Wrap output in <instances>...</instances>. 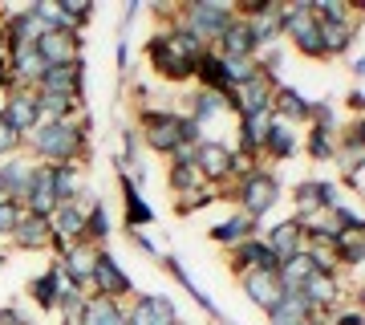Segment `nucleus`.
Here are the masks:
<instances>
[{
  "label": "nucleus",
  "mask_w": 365,
  "mask_h": 325,
  "mask_svg": "<svg viewBox=\"0 0 365 325\" xmlns=\"http://www.w3.org/2000/svg\"><path fill=\"white\" fill-rule=\"evenodd\" d=\"M134 293H138V285H134V276L122 269V260H118L110 248H98V252H93L90 297H106V301H118V305H126Z\"/></svg>",
  "instance_id": "nucleus-7"
},
{
  "label": "nucleus",
  "mask_w": 365,
  "mask_h": 325,
  "mask_svg": "<svg viewBox=\"0 0 365 325\" xmlns=\"http://www.w3.org/2000/svg\"><path fill=\"white\" fill-rule=\"evenodd\" d=\"M0 325H37V321L29 317V309L21 301H13V305H0Z\"/></svg>",
  "instance_id": "nucleus-51"
},
{
  "label": "nucleus",
  "mask_w": 365,
  "mask_h": 325,
  "mask_svg": "<svg viewBox=\"0 0 365 325\" xmlns=\"http://www.w3.org/2000/svg\"><path fill=\"white\" fill-rule=\"evenodd\" d=\"M33 171H37V163L29 155H13L0 163V175H4V191H9V199L13 204H21L25 208V195H29V183H33Z\"/></svg>",
  "instance_id": "nucleus-31"
},
{
  "label": "nucleus",
  "mask_w": 365,
  "mask_h": 325,
  "mask_svg": "<svg viewBox=\"0 0 365 325\" xmlns=\"http://www.w3.org/2000/svg\"><path fill=\"white\" fill-rule=\"evenodd\" d=\"M0 199H9V191H4V175H0Z\"/></svg>",
  "instance_id": "nucleus-57"
},
{
  "label": "nucleus",
  "mask_w": 365,
  "mask_h": 325,
  "mask_svg": "<svg viewBox=\"0 0 365 325\" xmlns=\"http://www.w3.org/2000/svg\"><path fill=\"white\" fill-rule=\"evenodd\" d=\"M9 244L21 248V252H49L53 248V228L49 220H41V216H21V224H16V232L9 236Z\"/></svg>",
  "instance_id": "nucleus-27"
},
{
  "label": "nucleus",
  "mask_w": 365,
  "mask_h": 325,
  "mask_svg": "<svg viewBox=\"0 0 365 325\" xmlns=\"http://www.w3.org/2000/svg\"><path fill=\"white\" fill-rule=\"evenodd\" d=\"M25 211L29 216H41V220H49L53 211H57L53 167H45V163H37V171H33V183H29V195H25Z\"/></svg>",
  "instance_id": "nucleus-26"
},
{
  "label": "nucleus",
  "mask_w": 365,
  "mask_h": 325,
  "mask_svg": "<svg viewBox=\"0 0 365 325\" xmlns=\"http://www.w3.org/2000/svg\"><path fill=\"white\" fill-rule=\"evenodd\" d=\"M313 195H317V211H325V216L333 208H341V204H345V191H341L333 179H321V175L313 179Z\"/></svg>",
  "instance_id": "nucleus-43"
},
{
  "label": "nucleus",
  "mask_w": 365,
  "mask_h": 325,
  "mask_svg": "<svg viewBox=\"0 0 365 325\" xmlns=\"http://www.w3.org/2000/svg\"><path fill=\"white\" fill-rule=\"evenodd\" d=\"M4 269H9V252H4V248H0V273H4Z\"/></svg>",
  "instance_id": "nucleus-56"
},
{
  "label": "nucleus",
  "mask_w": 365,
  "mask_h": 325,
  "mask_svg": "<svg viewBox=\"0 0 365 325\" xmlns=\"http://www.w3.org/2000/svg\"><path fill=\"white\" fill-rule=\"evenodd\" d=\"M300 155V130L272 118V130H268V139H264V151H260V163L264 167H272V163H292Z\"/></svg>",
  "instance_id": "nucleus-18"
},
{
  "label": "nucleus",
  "mask_w": 365,
  "mask_h": 325,
  "mask_svg": "<svg viewBox=\"0 0 365 325\" xmlns=\"http://www.w3.org/2000/svg\"><path fill=\"white\" fill-rule=\"evenodd\" d=\"M268 130H272V114H244V118H235V151L260 159Z\"/></svg>",
  "instance_id": "nucleus-28"
},
{
  "label": "nucleus",
  "mask_w": 365,
  "mask_h": 325,
  "mask_svg": "<svg viewBox=\"0 0 365 325\" xmlns=\"http://www.w3.org/2000/svg\"><path fill=\"white\" fill-rule=\"evenodd\" d=\"M182 114L191 118L199 130H203V139H207V130H215L223 122V114H232V106H227V94H211V90H191L182 98Z\"/></svg>",
  "instance_id": "nucleus-11"
},
{
  "label": "nucleus",
  "mask_w": 365,
  "mask_h": 325,
  "mask_svg": "<svg viewBox=\"0 0 365 325\" xmlns=\"http://www.w3.org/2000/svg\"><path fill=\"white\" fill-rule=\"evenodd\" d=\"M93 252H98V248H90V244H69L66 252L57 256L61 273H66L78 289H86V293H90V276H93Z\"/></svg>",
  "instance_id": "nucleus-32"
},
{
  "label": "nucleus",
  "mask_w": 365,
  "mask_h": 325,
  "mask_svg": "<svg viewBox=\"0 0 365 325\" xmlns=\"http://www.w3.org/2000/svg\"><path fill=\"white\" fill-rule=\"evenodd\" d=\"M309 126L325 130V134H333V139H337V130H341L337 106L329 102V98H309Z\"/></svg>",
  "instance_id": "nucleus-39"
},
{
  "label": "nucleus",
  "mask_w": 365,
  "mask_h": 325,
  "mask_svg": "<svg viewBox=\"0 0 365 325\" xmlns=\"http://www.w3.org/2000/svg\"><path fill=\"white\" fill-rule=\"evenodd\" d=\"M110 236H114L110 208H106V199L93 195V204L86 208V244H90V248H106V244H110Z\"/></svg>",
  "instance_id": "nucleus-34"
},
{
  "label": "nucleus",
  "mask_w": 365,
  "mask_h": 325,
  "mask_svg": "<svg viewBox=\"0 0 365 325\" xmlns=\"http://www.w3.org/2000/svg\"><path fill=\"white\" fill-rule=\"evenodd\" d=\"M227 256H232V260H227V264H232V276L252 273V269H256V273H276V269H280L260 236H252V240H244V244H235Z\"/></svg>",
  "instance_id": "nucleus-20"
},
{
  "label": "nucleus",
  "mask_w": 365,
  "mask_h": 325,
  "mask_svg": "<svg viewBox=\"0 0 365 325\" xmlns=\"http://www.w3.org/2000/svg\"><path fill=\"white\" fill-rule=\"evenodd\" d=\"M118 191H122V224H126L130 232H146V228L158 220V208L134 187L126 171H118Z\"/></svg>",
  "instance_id": "nucleus-14"
},
{
  "label": "nucleus",
  "mask_w": 365,
  "mask_h": 325,
  "mask_svg": "<svg viewBox=\"0 0 365 325\" xmlns=\"http://www.w3.org/2000/svg\"><path fill=\"white\" fill-rule=\"evenodd\" d=\"M235 281H240V289H244L248 305H256L260 313H268L276 301L284 297V285H280L276 273H256V269H252V273H240Z\"/></svg>",
  "instance_id": "nucleus-21"
},
{
  "label": "nucleus",
  "mask_w": 365,
  "mask_h": 325,
  "mask_svg": "<svg viewBox=\"0 0 365 325\" xmlns=\"http://www.w3.org/2000/svg\"><path fill=\"white\" fill-rule=\"evenodd\" d=\"M13 155H25V139L0 118V159H13Z\"/></svg>",
  "instance_id": "nucleus-47"
},
{
  "label": "nucleus",
  "mask_w": 365,
  "mask_h": 325,
  "mask_svg": "<svg viewBox=\"0 0 365 325\" xmlns=\"http://www.w3.org/2000/svg\"><path fill=\"white\" fill-rule=\"evenodd\" d=\"M300 151L309 155V163H333L337 159V139L325 134V130H304V139H300Z\"/></svg>",
  "instance_id": "nucleus-37"
},
{
  "label": "nucleus",
  "mask_w": 365,
  "mask_h": 325,
  "mask_svg": "<svg viewBox=\"0 0 365 325\" xmlns=\"http://www.w3.org/2000/svg\"><path fill=\"white\" fill-rule=\"evenodd\" d=\"M345 69H349L353 86H361V74H365V53H361V45H357V49L349 53V65H345Z\"/></svg>",
  "instance_id": "nucleus-53"
},
{
  "label": "nucleus",
  "mask_w": 365,
  "mask_h": 325,
  "mask_svg": "<svg viewBox=\"0 0 365 325\" xmlns=\"http://www.w3.org/2000/svg\"><path fill=\"white\" fill-rule=\"evenodd\" d=\"M272 81L264 78V74H256V78L248 81V86H240V90L227 94V106H232L235 118L244 114H272Z\"/></svg>",
  "instance_id": "nucleus-15"
},
{
  "label": "nucleus",
  "mask_w": 365,
  "mask_h": 325,
  "mask_svg": "<svg viewBox=\"0 0 365 325\" xmlns=\"http://www.w3.org/2000/svg\"><path fill=\"white\" fill-rule=\"evenodd\" d=\"M0 118H4V122L21 134V139H29V134L41 126L37 90H13V94H4V102H0Z\"/></svg>",
  "instance_id": "nucleus-13"
},
{
  "label": "nucleus",
  "mask_w": 365,
  "mask_h": 325,
  "mask_svg": "<svg viewBox=\"0 0 365 325\" xmlns=\"http://www.w3.org/2000/svg\"><path fill=\"white\" fill-rule=\"evenodd\" d=\"M86 191H90V167H81V163H61V167H53L57 208H61V204H78Z\"/></svg>",
  "instance_id": "nucleus-24"
},
{
  "label": "nucleus",
  "mask_w": 365,
  "mask_h": 325,
  "mask_svg": "<svg viewBox=\"0 0 365 325\" xmlns=\"http://www.w3.org/2000/svg\"><path fill=\"white\" fill-rule=\"evenodd\" d=\"M341 191H353V204L365 195V167H349V171H341V183H337Z\"/></svg>",
  "instance_id": "nucleus-50"
},
{
  "label": "nucleus",
  "mask_w": 365,
  "mask_h": 325,
  "mask_svg": "<svg viewBox=\"0 0 365 325\" xmlns=\"http://www.w3.org/2000/svg\"><path fill=\"white\" fill-rule=\"evenodd\" d=\"M126 240H130V244L138 248L143 256H150V260H163V252H167V248L158 244V240H155L150 232H130V228H126Z\"/></svg>",
  "instance_id": "nucleus-48"
},
{
  "label": "nucleus",
  "mask_w": 365,
  "mask_h": 325,
  "mask_svg": "<svg viewBox=\"0 0 365 325\" xmlns=\"http://www.w3.org/2000/svg\"><path fill=\"white\" fill-rule=\"evenodd\" d=\"M158 264H163V269H167V273L175 276V281H179V289H182V293H187L191 301H195L199 309L207 313L211 321H220V317H223V309L215 305V297H211V293H203V285H199L195 276H191V269L182 264V256H175V252H163V260H158Z\"/></svg>",
  "instance_id": "nucleus-17"
},
{
  "label": "nucleus",
  "mask_w": 365,
  "mask_h": 325,
  "mask_svg": "<svg viewBox=\"0 0 365 325\" xmlns=\"http://www.w3.org/2000/svg\"><path fill=\"white\" fill-rule=\"evenodd\" d=\"M207 53V45L191 33L187 25L170 21V25H158L150 37H146V65L150 74H158L170 86H187L195 81V65L199 57Z\"/></svg>",
  "instance_id": "nucleus-1"
},
{
  "label": "nucleus",
  "mask_w": 365,
  "mask_h": 325,
  "mask_svg": "<svg viewBox=\"0 0 365 325\" xmlns=\"http://www.w3.org/2000/svg\"><path fill=\"white\" fill-rule=\"evenodd\" d=\"M272 118H280V122H288V126H309V98L297 90V86H288V81H280L272 90Z\"/></svg>",
  "instance_id": "nucleus-25"
},
{
  "label": "nucleus",
  "mask_w": 365,
  "mask_h": 325,
  "mask_svg": "<svg viewBox=\"0 0 365 325\" xmlns=\"http://www.w3.org/2000/svg\"><path fill=\"white\" fill-rule=\"evenodd\" d=\"M260 240L268 244V252L276 256V264H284V260H292L304 248V232H300V224L292 220V216H284V220L268 224V228H260Z\"/></svg>",
  "instance_id": "nucleus-16"
},
{
  "label": "nucleus",
  "mask_w": 365,
  "mask_h": 325,
  "mask_svg": "<svg viewBox=\"0 0 365 325\" xmlns=\"http://www.w3.org/2000/svg\"><path fill=\"white\" fill-rule=\"evenodd\" d=\"M276 16H280V29H284L288 45L304 57V61H325L321 53V25L309 13V0H288V4H276Z\"/></svg>",
  "instance_id": "nucleus-5"
},
{
  "label": "nucleus",
  "mask_w": 365,
  "mask_h": 325,
  "mask_svg": "<svg viewBox=\"0 0 365 325\" xmlns=\"http://www.w3.org/2000/svg\"><path fill=\"white\" fill-rule=\"evenodd\" d=\"M90 139H93V114H78L66 118V122H41L25 139V151L33 163H45V167H61V163L86 167Z\"/></svg>",
  "instance_id": "nucleus-2"
},
{
  "label": "nucleus",
  "mask_w": 365,
  "mask_h": 325,
  "mask_svg": "<svg viewBox=\"0 0 365 325\" xmlns=\"http://www.w3.org/2000/svg\"><path fill=\"white\" fill-rule=\"evenodd\" d=\"M203 187V175L195 171V159H191V146H182V151H175L167 163V191L175 195V199H182V195H191Z\"/></svg>",
  "instance_id": "nucleus-23"
},
{
  "label": "nucleus",
  "mask_w": 365,
  "mask_h": 325,
  "mask_svg": "<svg viewBox=\"0 0 365 325\" xmlns=\"http://www.w3.org/2000/svg\"><path fill=\"white\" fill-rule=\"evenodd\" d=\"M264 317H268V325H300L309 317V305L300 301V293H284Z\"/></svg>",
  "instance_id": "nucleus-36"
},
{
  "label": "nucleus",
  "mask_w": 365,
  "mask_h": 325,
  "mask_svg": "<svg viewBox=\"0 0 365 325\" xmlns=\"http://www.w3.org/2000/svg\"><path fill=\"white\" fill-rule=\"evenodd\" d=\"M252 236H260V224L248 220L244 211H232V216H223L220 224H211L207 228V240L211 244H220L223 252H232L235 244H244V240H252Z\"/></svg>",
  "instance_id": "nucleus-22"
},
{
  "label": "nucleus",
  "mask_w": 365,
  "mask_h": 325,
  "mask_svg": "<svg viewBox=\"0 0 365 325\" xmlns=\"http://www.w3.org/2000/svg\"><path fill=\"white\" fill-rule=\"evenodd\" d=\"M329 220L337 224L341 232H365V216H361V204H341V208H333L329 211Z\"/></svg>",
  "instance_id": "nucleus-44"
},
{
  "label": "nucleus",
  "mask_w": 365,
  "mask_h": 325,
  "mask_svg": "<svg viewBox=\"0 0 365 325\" xmlns=\"http://www.w3.org/2000/svg\"><path fill=\"white\" fill-rule=\"evenodd\" d=\"M300 325H329V321H325V317H317V313H309V317H304Z\"/></svg>",
  "instance_id": "nucleus-55"
},
{
  "label": "nucleus",
  "mask_w": 365,
  "mask_h": 325,
  "mask_svg": "<svg viewBox=\"0 0 365 325\" xmlns=\"http://www.w3.org/2000/svg\"><path fill=\"white\" fill-rule=\"evenodd\" d=\"M341 171L349 167H365V122L353 118L349 126L337 130V159H333Z\"/></svg>",
  "instance_id": "nucleus-29"
},
{
  "label": "nucleus",
  "mask_w": 365,
  "mask_h": 325,
  "mask_svg": "<svg viewBox=\"0 0 365 325\" xmlns=\"http://www.w3.org/2000/svg\"><path fill=\"white\" fill-rule=\"evenodd\" d=\"M345 110H349L353 118H361V110H365V90L361 86H353V90L345 94Z\"/></svg>",
  "instance_id": "nucleus-54"
},
{
  "label": "nucleus",
  "mask_w": 365,
  "mask_h": 325,
  "mask_svg": "<svg viewBox=\"0 0 365 325\" xmlns=\"http://www.w3.org/2000/svg\"><path fill=\"white\" fill-rule=\"evenodd\" d=\"M195 90L232 94V86H227V78H223V61H220V53H215V49H207L203 57H199V65H195Z\"/></svg>",
  "instance_id": "nucleus-35"
},
{
  "label": "nucleus",
  "mask_w": 365,
  "mask_h": 325,
  "mask_svg": "<svg viewBox=\"0 0 365 325\" xmlns=\"http://www.w3.org/2000/svg\"><path fill=\"white\" fill-rule=\"evenodd\" d=\"M57 297H61V264L53 256L49 269L29 281V301H33L41 313H57Z\"/></svg>",
  "instance_id": "nucleus-30"
},
{
  "label": "nucleus",
  "mask_w": 365,
  "mask_h": 325,
  "mask_svg": "<svg viewBox=\"0 0 365 325\" xmlns=\"http://www.w3.org/2000/svg\"><path fill=\"white\" fill-rule=\"evenodd\" d=\"M220 57H256V41H252V25L235 16L232 25L220 33V41L211 45Z\"/></svg>",
  "instance_id": "nucleus-33"
},
{
  "label": "nucleus",
  "mask_w": 365,
  "mask_h": 325,
  "mask_svg": "<svg viewBox=\"0 0 365 325\" xmlns=\"http://www.w3.org/2000/svg\"><path fill=\"white\" fill-rule=\"evenodd\" d=\"M33 49L45 65H69L73 57H86V37L69 33V29H45Z\"/></svg>",
  "instance_id": "nucleus-10"
},
{
  "label": "nucleus",
  "mask_w": 365,
  "mask_h": 325,
  "mask_svg": "<svg viewBox=\"0 0 365 325\" xmlns=\"http://www.w3.org/2000/svg\"><path fill=\"white\" fill-rule=\"evenodd\" d=\"M357 45H361V16L357 21H329V25H321V53L325 57H349Z\"/></svg>",
  "instance_id": "nucleus-19"
},
{
  "label": "nucleus",
  "mask_w": 365,
  "mask_h": 325,
  "mask_svg": "<svg viewBox=\"0 0 365 325\" xmlns=\"http://www.w3.org/2000/svg\"><path fill=\"white\" fill-rule=\"evenodd\" d=\"M191 159H195V171L203 175L207 187H223L227 183V163H232V143L227 139H203L191 151Z\"/></svg>",
  "instance_id": "nucleus-12"
},
{
  "label": "nucleus",
  "mask_w": 365,
  "mask_h": 325,
  "mask_svg": "<svg viewBox=\"0 0 365 325\" xmlns=\"http://www.w3.org/2000/svg\"><path fill=\"white\" fill-rule=\"evenodd\" d=\"M235 21V4L232 0H191V4H179V25H187L203 45H215L220 33Z\"/></svg>",
  "instance_id": "nucleus-6"
},
{
  "label": "nucleus",
  "mask_w": 365,
  "mask_h": 325,
  "mask_svg": "<svg viewBox=\"0 0 365 325\" xmlns=\"http://www.w3.org/2000/svg\"><path fill=\"white\" fill-rule=\"evenodd\" d=\"M122 309H126V325H187L167 293H134Z\"/></svg>",
  "instance_id": "nucleus-9"
},
{
  "label": "nucleus",
  "mask_w": 365,
  "mask_h": 325,
  "mask_svg": "<svg viewBox=\"0 0 365 325\" xmlns=\"http://www.w3.org/2000/svg\"><path fill=\"white\" fill-rule=\"evenodd\" d=\"M138 139H143V151L170 159L175 151H182V110H175V106H143L138 110Z\"/></svg>",
  "instance_id": "nucleus-4"
},
{
  "label": "nucleus",
  "mask_w": 365,
  "mask_h": 325,
  "mask_svg": "<svg viewBox=\"0 0 365 325\" xmlns=\"http://www.w3.org/2000/svg\"><path fill=\"white\" fill-rule=\"evenodd\" d=\"M143 0H126V9H122V25H118V33H130V25L134 21H138V16H143Z\"/></svg>",
  "instance_id": "nucleus-52"
},
{
  "label": "nucleus",
  "mask_w": 365,
  "mask_h": 325,
  "mask_svg": "<svg viewBox=\"0 0 365 325\" xmlns=\"http://www.w3.org/2000/svg\"><path fill=\"white\" fill-rule=\"evenodd\" d=\"M223 191H227L223 199H232L235 211H244V216L256 220L260 228H264V220L284 204V179H280L272 167H264V163L252 171L248 179L232 183V187H223Z\"/></svg>",
  "instance_id": "nucleus-3"
},
{
  "label": "nucleus",
  "mask_w": 365,
  "mask_h": 325,
  "mask_svg": "<svg viewBox=\"0 0 365 325\" xmlns=\"http://www.w3.org/2000/svg\"><path fill=\"white\" fill-rule=\"evenodd\" d=\"M21 216H25V208H21V204H13V199H0V240H9V236L16 232Z\"/></svg>",
  "instance_id": "nucleus-46"
},
{
  "label": "nucleus",
  "mask_w": 365,
  "mask_h": 325,
  "mask_svg": "<svg viewBox=\"0 0 365 325\" xmlns=\"http://www.w3.org/2000/svg\"><path fill=\"white\" fill-rule=\"evenodd\" d=\"M114 61H118V81L126 86V81H130V74H134V65H130V33H118V41H114Z\"/></svg>",
  "instance_id": "nucleus-45"
},
{
  "label": "nucleus",
  "mask_w": 365,
  "mask_h": 325,
  "mask_svg": "<svg viewBox=\"0 0 365 325\" xmlns=\"http://www.w3.org/2000/svg\"><path fill=\"white\" fill-rule=\"evenodd\" d=\"M300 301L309 305V313L317 317H333L341 305H349V285L341 273H317L300 285Z\"/></svg>",
  "instance_id": "nucleus-8"
},
{
  "label": "nucleus",
  "mask_w": 365,
  "mask_h": 325,
  "mask_svg": "<svg viewBox=\"0 0 365 325\" xmlns=\"http://www.w3.org/2000/svg\"><path fill=\"white\" fill-rule=\"evenodd\" d=\"M309 13H313V21H321V25H329V21H357L349 0H309Z\"/></svg>",
  "instance_id": "nucleus-41"
},
{
  "label": "nucleus",
  "mask_w": 365,
  "mask_h": 325,
  "mask_svg": "<svg viewBox=\"0 0 365 325\" xmlns=\"http://www.w3.org/2000/svg\"><path fill=\"white\" fill-rule=\"evenodd\" d=\"M329 325H365V309H361V301H349V305H341L333 317H325Z\"/></svg>",
  "instance_id": "nucleus-49"
},
{
  "label": "nucleus",
  "mask_w": 365,
  "mask_h": 325,
  "mask_svg": "<svg viewBox=\"0 0 365 325\" xmlns=\"http://www.w3.org/2000/svg\"><path fill=\"white\" fill-rule=\"evenodd\" d=\"M126 321V309L118 301H106V297H90L86 301V317L81 325H122Z\"/></svg>",
  "instance_id": "nucleus-38"
},
{
  "label": "nucleus",
  "mask_w": 365,
  "mask_h": 325,
  "mask_svg": "<svg viewBox=\"0 0 365 325\" xmlns=\"http://www.w3.org/2000/svg\"><path fill=\"white\" fill-rule=\"evenodd\" d=\"M220 199H223V191H220V187H207V183H203L199 191H191V195H182V199H175V211H179L182 220H187V216H195V211L215 208Z\"/></svg>",
  "instance_id": "nucleus-40"
},
{
  "label": "nucleus",
  "mask_w": 365,
  "mask_h": 325,
  "mask_svg": "<svg viewBox=\"0 0 365 325\" xmlns=\"http://www.w3.org/2000/svg\"><path fill=\"white\" fill-rule=\"evenodd\" d=\"M223 61V78H227V86L232 90H240V86H248L260 69H256V57H220Z\"/></svg>",
  "instance_id": "nucleus-42"
}]
</instances>
